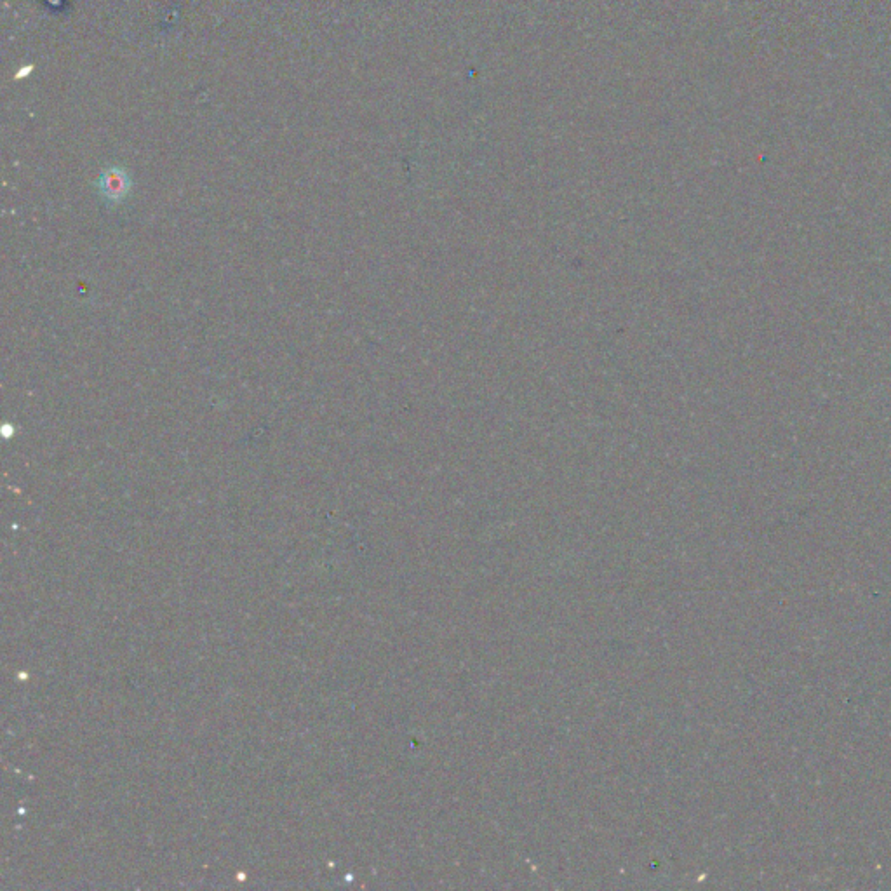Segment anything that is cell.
Masks as SVG:
<instances>
[{
    "label": "cell",
    "instance_id": "6da1fadb",
    "mask_svg": "<svg viewBox=\"0 0 891 891\" xmlns=\"http://www.w3.org/2000/svg\"><path fill=\"white\" fill-rule=\"evenodd\" d=\"M96 187H98L101 197L108 204L115 206V204H122L128 199L129 192L133 188V180L126 169L112 166L101 173Z\"/></svg>",
    "mask_w": 891,
    "mask_h": 891
}]
</instances>
